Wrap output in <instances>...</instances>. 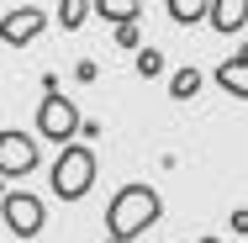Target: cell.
Here are the masks:
<instances>
[{"instance_id": "4fadbf2b", "label": "cell", "mask_w": 248, "mask_h": 243, "mask_svg": "<svg viewBox=\"0 0 248 243\" xmlns=\"http://www.w3.org/2000/svg\"><path fill=\"white\" fill-rule=\"evenodd\" d=\"M158 69H164V58H158L153 48H143V53H138V74H143V80H153Z\"/></svg>"}, {"instance_id": "8fae6325", "label": "cell", "mask_w": 248, "mask_h": 243, "mask_svg": "<svg viewBox=\"0 0 248 243\" xmlns=\"http://www.w3.org/2000/svg\"><path fill=\"white\" fill-rule=\"evenodd\" d=\"M201 90V69H174V74H169V96L174 100H190Z\"/></svg>"}, {"instance_id": "52a82bcc", "label": "cell", "mask_w": 248, "mask_h": 243, "mask_svg": "<svg viewBox=\"0 0 248 243\" xmlns=\"http://www.w3.org/2000/svg\"><path fill=\"white\" fill-rule=\"evenodd\" d=\"M227 96H238V100H248V48H238V53H227L222 64H217V74H211Z\"/></svg>"}, {"instance_id": "9a60e30c", "label": "cell", "mask_w": 248, "mask_h": 243, "mask_svg": "<svg viewBox=\"0 0 248 243\" xmlns=\"http://www.w3.org/2000/svg\"><path fill=\"white\" fill-rule=\"evenodd\" d=\"M201 243H222V238H201Z\"/></svg>"}, {"instance_id": "3957f363", "label": "cell", "mask_w": 248, "mask_h": 243, "mask_svg": "<svg viewBox=\"0 0 248 243\" xmlns=\"http://www.w3.org/2000/svg\"><path fill=\"white\" fill-rule=\"evenodd\" d=\"M85 132V122H79V106L69 96H43V106H37V138H48V143L58 148H74V138Z\"/></svg>"}, {"instance_id": "5bb4252c", "label": "cell", "mask_w": 248, "mask_h": 243, "mask_svg": "<svg viewBox=\"0 0 248 243\" xmlns=\"http://www.w3.org/2000/svg\"><path fill=\"white\" fill-rule=\"evenodd\" d=\"M232 233H248V211H232V222H227Z\"/></svg>"}, {"instance_id": "277c9868", "label": "cell", "mask_w": 248, "mask_h": 243, "mask_svg": "<svg viewBox=\"0 0 248 243\" xmlns=\"http://www.w3.org/2000/svg\"><path fill=\"white\" fill-rule=\"evenodd\" d=\"M32 169H37V138L21 127H5L0 132V180H21Z\"/></svg>"}, {"instance_id": "7c38bea8", "label": "cell", "mask_w": 248, "mask_h": 243, "mask_svg": "<svg viewBox=\"0 0 248 243\" xmlns=\"http://www.w3.org/2000/svg\"><path fill=\"white\" fill-rule=\"evenodd\" d=\"M90 11H95V0H63V5H58V27H69V32H74V27H85V16H90Z\"/></svg>"}, {"instance_id": "30bf717a", "label": "cell", "mask_w": 248, "mask_h": 243, "mask_svg": "<svg viewBox=\"0 0 248 243\" xmlns=\"http://www.w3.org/2000/svg\"><path fill=\"white\" fill-rule=\"evenodd\" d=\"M211 5H217V0H169L164 11H169V21H180V27H190V21H201V16L211 21Z\"/></svg>"}, {"instance_id": "9c48e42d", "label": "cell", "mask_w": 248, "mask_h": 243, "mask_svg": "<svg viewBox=\"0 0 248 243\" xmlns=\"http://www.w3.org/2000/svg\"><path fill=\"white\" fill-rule=\"evenodd\" d=\"M95 11H100V21H111L116 32L122 27H138V16H143L138 0H95Z\"/></svg>"}, {"instance_id": "6da1fadb", "label": "cell", "mask_w": 248, "mask_h": 243, "mask_svg": "<svg viewBox=\"0 0 248 243\" xmlns=\"http://www.w3.org/2000/svg\"><path fill=\"white\" fill-rule=\"evenodd\" d=\"M158 217H164L158 191L143 185V180H132V185H122V191L111 195V206H106V238L132 243V238H143V233H153Z\"/></svg>"}, {"instance_id": "5b68a950", "label": "cell", "mask_w": 248, "mask_h": 243, "mask_svg": "<svg viewBox=\"0 0 248 243\" xmlns=\"http://www.w3.org/2000/svg\"><path fill=\"white\" fill-rule=\"evenodd\" d=\"M0 217H5V233H11V238H37L48 211H43V201H37V195L11 191V195H5V206H0Z\"/></svg>"}, {"instance_id": "8992f818", "label": "cell", "mask_w": 248, "mask_h": 243, "mask_svg": "<svg viewBox=\"0 0 248 243\" xmlns=\"http://www.w3.org/2000/svg\"><path fill=\"white\" fill-rule=\"evenodd\" d=\"M43 27H48V11H43V5H5V16H0V43H5V48H21V43H32Z\"/></svg>"}, {"instance_id": "2e32d148", "label": "cell", "mask_w": 248, "mask_h": 243, "mask_svg": "<svg viewBox=\"0 0 248 243\" xmlns=\"http://www.w3.org/2000/svg\"><path fill=\"white\" fill-rule=\"evenodd\" d=\"M106 243H116V238H106Z\"/></svg>"}, {"instance_id": "7a4b0ae2", "label": "cell", "mask_w": 248, "mask_h": 243, "mask_svg": "<svg viewBox=\"0 0 248 243\" xmlns=\"http://www.w3.org/2000/svg\"><path fill=\"white\" fill-rule=\"evenodd\" d=\"M48 185H53V195H58V201H85V195H90V185H95V153H90V143L58 148Z\"/></svg>"}, {"instance_id": "ba28073f", "label": "cell", "mask_w": 248, "mask_h": 243, "mask_svg": "<svg viewBox=\"0 0 248 243\" xmlns=\"http://www.w3.org/2000/svg\"><path fill=\"white\" fill-rule=\"evenodd\" d=\"M211 27L227 37V32H243L248 27V0H217L211 5Z\"/></svg>"}]
</instances>
